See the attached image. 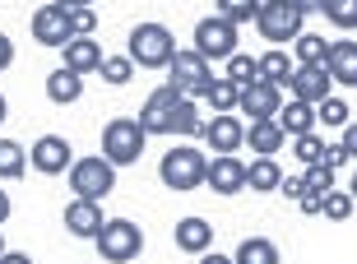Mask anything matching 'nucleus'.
Segmentation results:
<instances>
[{"label":"nucleus","instance_id":"obj_24","mask_svg":"<svg viewBox=\"0 0 357 264\" xmlns=\"http://www.w3.org/2000/svg\"><path fill=\"white\" fill-rule=\"evenodd\" d=\"M283 176H288V172H283L274 158H255L251 167H246V185H251L255 195H274L278 185H283Z\"/></svg>","mask_w":357,"mask_h":264},{"label":"nucleus","instance_id":"obj_5","mask_svg":"<svg viewBox=\"0 0 357 264\" xmlns=\"http://www.w3.org/2000/svg\"><path fill=\"white\" fill-rule=\"evenodd\" d=\"M70 190L79 199H107L112 190H116V167L98 153V158H75L70 162Z\"/></svg>","mask_w":357,"mask_h":264},{"label":"nucleus","instance_id":"obj_33","mask_svg":"<svg viewBox=\"0 0 357 264\" xmlns=\"http://www.w3.org/2000/svg\"><path fill=\"white\" fill-rule=\"evenodd\" d=\"M204 125H199V111H195V102L190 98H181L176 102V111H172V134H199Z\"/></svg>","mask_w":357,"mask_h":264},{"label":"nucleus","instance_id":"obj_12","mask_svg":"<svg viewBox=\"0 0 357 264\" xmlns=\"http://www.w3.org/2000/svg\"><path fill=\"white\" fill-rule=\"evenodd\" d=\"M204 185H209L213 195L232 199V195H241V190H246V167H241L232 153H223V158H213V162H209V172H204Z\"/></svg>","mask_w":357,"mask_h":264},{"label":"nucleus","instance_id":"obj_25","mask_svg":"<svg viewBox=\"0 0 357 264\" xmlns=\"http://www.w3.org/2000/svg\"><path fill=\"white\" fill-rule=\"evenodd\" d=\"M232 260H237V264H283V255H278V246L269 237H246Z\"/></svg>","mask_w":357,"mask_h":264},{"label":"nucleus","instance_id":"obj_46","mask_svg":"<svg viewBox=\"0 0 357 264\" xmlns=\"http://www.w3.org/2000/svg\"><path fill=\"white\" fill-rule=\"evenodd\" d=\"M292 5H297L302 14H320V10H325V0H292Z\"/></svg>","mask_w":357,"mask_h":264},{"label":"nucleus","instance_id":"obj_45","mask_svg":"<svg viewBox=\"0 0 357 264\" xmlns=\"http://www.w3.org/2000/svg\"><path fill=\"white\" fill-rule=\"evenodd\" d=\"M0 264H33V255H24V251H5V255H0Z\"/></svg>","mask_w":357,"mask_h":264},{"label":"nucleus","instance_id":"obj_4","mask_svg":"<svg viewBox=\"0 0 357 264\" xmlns=\"http://www.w3.org/2000/svg\"><path fill=\"white\" fill-rule=\"evenodd\" d=\"M93 241H98V255H102L107 264H130L144 251V232H139V223H130V218H107L102 232Z\"/></svg>","mask_w":357,"mask_h":264},{"label":"nucleus","instance_id":"obj_8","mask_svg":"<svg viewBox=\"0 0 357 264\" xmlns=\"http://www.w3.org/2000/svg\"><path fill=\"white\" fill-rule=\"evenodd\" d=\"M195 52L204 56V61H227V56H237V24L223 19V14L199 19L195 24Z\"/></svg>","mask_w":357,"mask_h":264},{"label":"nucleus","instance_id":"obj_15","mask_svg":"<svg viewBox=\"0 0 357 264\" xmlns=\"http://www.w3.org/2000/svg\"><path fill=\"white\" fill-rule=\"evenodd\" d=\"M102 223H107V213L98 209V199H70L66 204V227H70V237H98V232H102Z\"/></svg>","mask_w":357,"mask_h":264},{"label":"nucleus","instance_id":"obj_39","mask_svg":"<svg viewBox=\"0 0 357 264\" xmlns=\"http://www.w3.org/2000/svg\"><path fill=\"white\" fill-rule=\"evenodd\" d=\"M320 162H325L330 172H339V167L348 162V148H344V144H325V158H320Z\"/></svg>","mask_w":357,"mask_h":264},{"label":"nucleus","instance_id":"obj_49","mask_svg":"<svg viewBox=\"0 0 357 264\" xmlns=\"http://www.w3.org/2000/svg\"><path fill=\"white\" fill-rule=\"evenodd\" d=\"M5 116H10V102H5V98H0V125H5Z\"/></svg>","mask_w":357,"mask_h":264},{"label":"nucleus","instance_id":"obj_38","mask_svg":"<svg viewBox=\"0 0 357 264\" xmlns=\"http://www.w3.org/2000/svg\"><path fill=\"white\" fill-rule=\"evenodd\" d=\"M70 24H75V38H93L98 19H93V10H70Z\"/></svg>","mask_w":357,"mask_h":264},{"label":"nucleus","instance_id":"obj_1","mask_svg":"<svg viewBox=\"0 0 357 264\" xmlns=\"http://www.w3.org/2000/svg\"><path fill=\"white\" fill-rule=\"evenodd\" d=\"M126 56L135 61V70H167L176 56V38L162 24H135L130 38H126Z\"/></svg>","mask_w":357,"mask_h":264},{"label":"nucleus","instance_id":"obj_34","mask_svg":"<svg viewBox=\"0 0 357 264\" xmlns=\"http://www.w3.org/2000/svg\"><path fill=\"white\" fill-rule=\"evenodd\" d=\"M320 14H325L334 28H357V0H325Z\"/></svg>","mask_w":357,"mask_h":264},{"label":"nucleus","instance_id":"obj_32","mask_svg":"<svg viewBox=\"0 0 357 264\" xmlns=\"http://www.w3.org/2000/svg\"><path fill=\"white\" fill-rule=\"evenodd\" d=\"M353 204H357V199L348 195V190H330V195L320 199V213L334 218V223H344V218H353Z\"/></svg>","mask_w":357,"mask_h":264},{"label":"nucleus","instance_id":"obj_29","mask_svg":"<svg viewBox=\"0 0 357 264\" xmlns=\"http://www.w3.org/2000/svg\"><path fill=\"white\" fill-rule=\"evenodd\" d=\"M325 56H330V42L325 38H316V33H302L297 38V65H325Z\"/></svg>","mask_w":357,"mask_h":264},{"label":"nucleus","instance_id":"obj_31","mask_svg":"<svg viewBox=\"0 0 357 264\" xmlns=\"http://www.w3.org/2000/svg\"><path fill=\"white\" fill-rule=\"evenodd\" d=\"M316 121L330 125V130H344L348 125V102L344 98H325V102H316Z\"/></svg>","mask_w":357,"mask_h":264},{"label":"nucleus","instance_id":"obj_37","mask_svg":"<svg viewBox=\"0 0 357 264\" xmlns=\"http://www.w3.org/2000/svg\"><path fill=\"white\" fill-rule=\"evenodd\" d=\"M302 176H306V190H316V195H330L334 190V172L325 167V162H311Z\"/></svg>","mask_w":357,"mask_h":264},{"label":"nucleus","instance_id":"obj_2","mask_svg":"<svg viewBox=\"0 0 357 264\" xmlns=\"http://www.w3.org/2000/svg\"><path fill=\"white\" fill-rule=\"evenodd\" d=\"M204 172H209V158L199 153V148L181 144V148H167L158 162V176L167 190H181V195H190V190H199L204 185Z\"/></svg>","mask_w":357,"mask_h":264},{"label":"nucleus","instance_id":"obj_17","mask_svg":"<svg viewBox=\"0 0 357 264\" xmlns=\"http://www.w3.org/2000/svg\"><path fill=\"white\" fill-rule=\"evenodd\" d=\"M325 70H330V79H334V84H344V88H357V42H353V38L330 42Z\"/></svg>","mask_w":357,"mask_h":264},{"label":"nucleus","instance_id":"obj_9","mask_svg":"<svg viewBox=\"0 0 357 264\" xmlns=\"http://www.w3.org/2000/svg\"><path fill=\"white\" fill-rule=\"evenodd\" d=\"M33 42H42V47H70L75 42V24H70V10H61V5H42V10H33Z\"/></svg>","mask_w":357,"mask_h":264},{"label":"nucleus","instance_id":"obj_16","mask_svg":"<svg viewBox=\"0 0 357 264\" xmlns=\"http://www.w3.org/2000/svg\"><path fill=\"white\" fill-rule=\"evenodd\" d=\"M199 134H204V144H209L218 158H223V153H237V148L246 144V130H241L237 116H213Z\"/></svg>","mask_w":357,"mask_h":264},{"label":"nucleus","instance_id":"obj_42","mask_svg":"<svg viewBox=\"0 0 357 264\" xmlns=\"http://www.w3.org/2000/svg\"><path fill=\"white\" fill-rule=\"evenodd\" d=\"M339 144L348 148V158H357V121H348V125H344V139H339Z\"/></svg>","mask_w":357,"mask_h":264},{"label":"nucleus","instance_id":"obj_52","mask_svg":"<svg viewBox=\"0 0 357 264\" xmlns=\"http://www.w3.org/2000/svg\"><path fill=\"white\" fill-rule=\"evenodd\" d=\"M260 5H265V0H260Z\"/></svg>","mask_w":357,"mask_h":264},{"label":"nucleus","instance_id":"obj_10","mask_svg":"<svg viewBox=\"0 0 357 264\" xmlns=\"http://www.w3.org/2000/svg\"><path fill=\"white\" fill-rule=\"evenodd\" d=\"M176 102H181V93L172 88V84H162V88H153L144 98V111H139V125H144V134H172V111Z\"/></svg>","mask_w":357,"mask_h":264},{"label":"nucleus","instance_id":"obj_21","mask_svg":"<svg viewBox=\"0 0 357 264\" xmlns=\"http://www.w3.org/2000/svg\"><path fill=\"white\" fill-rule=\"evenodd\" d=\"M47 98H52L56 107H70V102H79L84 98V75H75V70H52L47 75Z\"/></svg>","mask_w":357,"mask_h":264},{"label":"nucleus","instance_id":"obj_51","mask_svg":"<svg viewBox=\"0 0 357 264\" xmlns=\"http://www.w3.org/2000/svg\"><path fill=\"white\" fill-rule=\"evenodd\" d=\"M5 251H10V246H5V237H0V255H5Z\"/></svg>","mask_w":357,"mask_h":264},{"label":"nucleus","instance_id":"obj_19","mask_svg":"<svg viewBox=\"0 0 357 264\" xmlns=\"http://www.w3.org/2000/svg\"><path fill=\"white\" fill-rule=\"evenodd\" d=\"M278 125H283V134H288V139H297V134H311L316 130V107L311 102H297V98H292V102H283L278 107Z\"/></svg>","mask_w":357,"mask_h":264},{"label":"nucleus","instance_id":"obj_23","mask_svg":"<svg viewBox=\"0 0 357 264\" xmlns=\"http://www.w3.org/2000/svg\"><path fill=\"white\" fill-rule=\"evenodd\" d=\"M66 52V70H75V75H89V70L102 65V47L93 38H75L70 47H61Z\"/></svg>","mask_w":357,"mask_h":264},{"label":"nucleus","instance_id":"obj_7","mask_svg":"<svg viewBox=\"0 0 357 264\" xmlns=\"http://www.w3.org/2000/svg\"><path fill=\"white\" fill-rule=\"evenodd\" d=\"M209 79H213V75H209V61H204L195 47H190V52H176L172 65H167V84H172L181 98H190V102H195V98H204Z\"/></svg>","mask_w":357,"mask_h":264},{"label":"nucleus","instance_id":"obj_13","mask_svg":"<svg viewBox=\"0 0 357 264\" xmlns=\"http://www.w3.org/2000/svg\"><path fill=\"white\" fill-rule=\"evenodd\" d=\"M237 107L246 111V121H274L278 107H283V98H278L274 84L255 79V84H246V88H241V102H237Z\"/></svg>","mask_w":357,"mask_h":264},{"label":"nucleus","instance_id":"obj_48","mask_svg":"<svg viewBox=\"0 0 357 264\" xmlns=\"http://www.w3.org/2000/svg\"><path fill=\"white\" fill-rule=\"evenodd\" d=\"M10 213H14V209H10V195H5V190H0V223H5V218H10Z\"/></svg>","mask_w":357,"mask_h":264},{"label":"nucleus","instance_id":"obj_20","mask_svg":"<svg viewBox=\"0 0 357 264\" xmlns=\"http://www.w3.org/2000/svg\"><path fill=\"white\" fill-rule=\"evenodd\" d=\"M176 246H181L185 255H204L213 246L209 218H181V223H176Z\"/></svg>","mask_w":357,"mask_h":264},{"label":"nucleus","instance_id":"obj_43","mask_svg":"<svg viewBox=\"0 0 357 264\" xmlns=\"http://www.w3.org/2000/svg\"><path fill=\"white\" fill-rule=\"evenodd\" d=\"M10 65H14V42L5 38V33H0V75H5Z\"/></svg>","mask_w":357,"mask_h":264},{"label":"nucleus","instance_id":"obj_40","mask_svg":"<svg viewBox=\"0 0 357 264\" xmlns=\"http://www.w3.org/2000/svg\"><path fill=\"white\" fill-rule=\"evenodd\" d=\"M278 190H283V195H288V199H302V195H306V176H302V172L283 176V185H278Z\"/></svg>","mask_w":357,"mask_h":264},{"label":"nucleus","instance_id":"obj_26","mask_svg":"<svg viewBox=\"0 0 357 264\" xmlns=\"http://www.w3.org/2000/svg\"><path fill=\"white\" fill-rule=\"evenodd\" d=\"M204 98H209V107L218 111V116H232L237 102H241V88H237V84H227V79H209Z\"/></svg>","mask_w":357,"mask_h":264},{"label":"nucleus","instance_id":"obj_18","mask_svg":"<svg viewBox=\"0 0 357 264\" xmlns=\"http://www.w3.org/2000/svg\"><path fill=\"white\" fill-rule=\"evenodd\" d=\"M246 144L255 148V158H274L278 148L288 144V134H283L278 121H251V125H246Z\"/></svg>","mask_w":357,"mask_h":264},{"label":"nucleus","instance_id":"obj_36","mask_svg":"<svg viewBox=\"0 0 357 264\" xmlns=\"http://www.w3.org/2000/svg\"><path fill=\"white\" fill-rule=\"evenodd\" d=\"M218 14L232 19V24H246V19L260 14V0H218Z\"/></svg>","mask_w":357,"mask_h":264},{"label":"nucleus","instance_id":"obj_30","mask_svg":"<svg viewBox=\"0 0 357 264\" xmlns=\"http://www.w3.org/2000/svg\"><path fill=\"white\" fill-rule=\"evenodd\" d=\"M260 79V65H255V56H227V84H237V88H246V84Z\"/></svg>","mask_w":357,"mask_h":264},{"label":"nucleus","instance_id":"obj_6","mask_svg":"<svg viewBox=\"0 0 357 264\" xmlns=\"http://www.w3.org/2000/svg\"><path fill=\"white\" fill-rule=\"evenodd\" d=\"M302 19H306V14L297 10L292 0H265V5H260V14H255V28L265 33V42L283 47V42H297V38H302Z\"/></svg>","mask_w":357,"mask_h":264},{"label":"nucleus","instance_id":"obj_14","mask_svg":"<svg viewBox=\"0 0 357 264\" xmlns=\"http://www.w3.org/2000/svg\"><path fill=\"white\" fill-rule=\"evenodd\" d=\"M330 70H325V65H297V75H292V84H288V88H292V98H297V102H311V107H316V102H325V98H330Z\"/></svg>","mask_w":357,"mask_h":264},{"label":"nucleus","instance_id":"obj_50","mask_svg":"<svg viewBox=\"0 0 357 264\" xmlns=\"http://www.w3.org/2000/svg\"><path fill=\"white\" fill-rule=\"evenodd\" d=\"M348 195H353V199H357V172H353V185H348Z\"/></svg>","mask_w":357,"mask_h":264},{"label":"nucleus","instance_id":"obj_44","mask_svg":"<svg viewBox=\"0 0 357 264\" xmlns=\"http://www.w3.org/2000/svg\"><path fill=\"white\" fill-rule=\"evenodd\" d=\"M52 5H61V10H93L98 0H52Z\"/></svg>","mask_w":357,"mask_h":264},{"label":"nucleus","instance_id":"obj_3","mask_svg":"<svg viewBox=\"0 0 357 264\" xmlns=\"http://www.w3.org/2000/svg\"><path fill=\"white\" fill-rule=\"evenodd\" d=\"M144 144H149L144 125L130 121V116H116V121L102 125V158L112 162V167H130V162H139L144 158Z\"/></svg>","mask_w":357,"mask_h":264},{"label":"nucleus","instance_id":"obj_47","mask_svg":"<svg viewBox=\"0 0 357 264\" xmlns=\"http://www.w3.org/2000/svg\"><path fill=\"white\" fill-rule=\"evenodd\" d=\"M199 264H237V260H232V255H213V251H204V255H199Z\"/></svg>","mask_w":357,"mask_h":264},{"label":"nucleus","instance_id":"obj_11","mask_svg":"<svg viewBox=\"0 0 357 264\" xmlns=\"http://www.w3.org/2000/svg\"><path fill=\"white\" fill-rule=\"evenodd\" d=\"M33 172L42 176H61L70 172V139H61V134H42V139H33Z\"/></svg>","mask_w":357,"mask_h":264},{"label":"nucleus","instance_id":"obj_41","mask_svg":"<svg viewBox=\"0 0 357 264\" xmlns=\"http://www.w3.org/2000/svg\"><path fill=\"white\" fill-rule=\"evenodd\" d=\"M320 199H325V195H316V190H306V195L297 199V209H302V213H311V218H316V213H320Z\"/></svg>","mask_w":357,"mask_h":264},{"label":"nucleus","instance_id":"obj_35","mask_svg":"<svg viewBox=\"0 0 357 264\" xmlns=\"http://www.w3.org/2000/svg\"><path fill=\"white\" fill-rule=\"evenodd\" d=\"M292 153H297V158L306 162V167H311V162H320L325 158V134H297V139H292Z\"/></svg>","mask_w":357,"mask_h":264},{"label":"nucleus","instance_id":"obj_28","mask_svg":"<svg viewBox=\"0 0 357 264\" xmlns=\"http://www.w3.org/2000/svg\"><path fill=\"white\" fill-rule=\"evenodd\" d=\"M98 75H102V84H112V88H126V84L135 79V61L130 56H102Z\"/></svg>","mask_w":357,"mask_h":264},{"label":"nucleus","instance_id":"obj_27","mask_svg":"<svg viewBox=\"0 0 357 264\" xmlns=\"http://www.w3.org/2000/svg\"><path fill=\"white\" fill-rule=\"evenodd\" d=\"M28 172V148L14 144V139H0V176L5 181H14V176Z\"/></svg>","mask_w":357,"mask_h":264},{"label":"nucleus","instance_id":"obj_22","mask_svg":"<svg viewBox=\"0 0 357 264\" xmlns=\"http://www.w3.org/2000/svg\"><path fill=\"white\" fill-rule=\"evenodd\" d=\"M255 65H260V79L274 84V88H288L292 75H297V65H292L288 52H278V47H269L265 56H255Z\"/></svg>","mask_w":357,"mask_h":264}]
</instances>
